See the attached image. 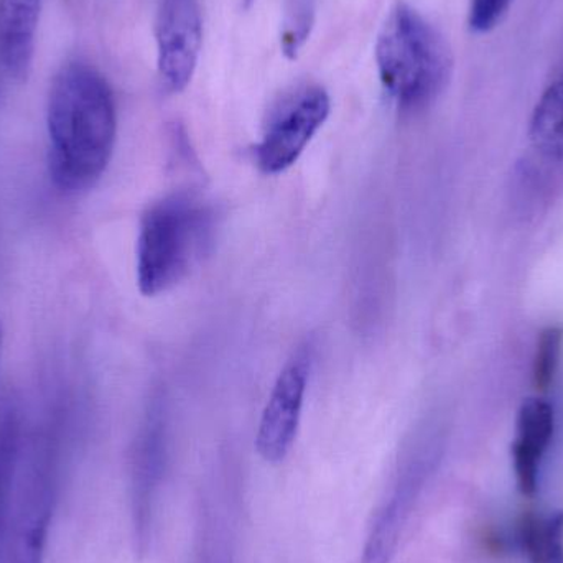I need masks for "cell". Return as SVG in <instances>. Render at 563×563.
<instances>
[{
    "label": "cell",
    "mask_w": 563,
    "mask_h": 563,
    "mask_svg": "<svg viewBox=\"0 0 563 563\" xmlns=\"http://www.w3.org/2000/svg\"><path fill=\"white\" fill-rule=\"evenodd\" d=\"M529 134L539 154L552 161L563 158V81L545 89L539 99Z\"/></svg>",
    "instance_id": "11"
},
{
    "label": "cell",
    "mask_w": 563,
    "mask_h": 563,
    "mask_svg": "<svg viewBox=\"0 0 563 563\" xmlns=\"http://www.w3.org/2000/svg\"><path fill=\"white\" fill-rule=\"evenodd\" d=\"M253 2H254V0H244V3H246V7H250L251 3H253Z\"/></svg>",
    "instance_id": "17"
},
{
    "label": "cell",
    "mask_w": 563,
    "mask_h": 563,
    "mask_svg": "<svg viewBox=\"0 0 563 563\" xmlns=\"http://www.w3.org/2000/svg\"><path fill=\"white\" fill-rule=\"evenodd\" d=\"M331 99L318 85L298 86L273 109L256 147V162L267 175L290 168L327 122Z\"/></svg>",
    "instance_id": "5"
},
{
    "label": "cell",
    "mask_w": 563,
    "mask_h": 563,
    "mask_svg": "<svg viewBox=\"0 0 563 563\" xmlns=\"http://www.w3.org/2000/svg\"><path fill=\"white\" fill-rule=\"evenodd\" d=\"M56 456L36 446L19 479L7 563H43L56 499Z\"/></svg>",
    "instance_id": "4"
},
{
    "label": "cell",
    "mask_w": 563,
    "mask_h": 563,
    "mask_svg": "<svg viewBox=\"0 0 563 563\" xmlns=\"http://www.w3.org/2000/svg\"><path fill=\"white\" fill-rule=\"evenodd\" d=\"M519 545L531 563H563V511L528 516L519 526Z\"/></svg>",
    "instance_id": "12"
},
{
    "label": "cell",
    "mask_w": 563,
    "mask_h": 563,
    "mask_svg": "<svg viewBox=\"0 0 563 563\" xmlns=\"http://www.w3.org/2000/svg\"><path fill=\"white\" fill-rule=\"evenodd\" d=\"M515 0H472L470 26L478 33L492 32L501 23Z\"/></svg>",
    "instance_id": "15"
},
{
    "label": "cell",
    "mask_w": 563,
    "mask_h": 563,
    "mask_svg": "<svg viewBox=\"0 0 563 563\" xmlns=\"http://www.w3.org/2000/svg\"><path fill=\"white\" fill-rule=\"evenodd\" d=\"M213 231V213L194 195H168L152 205L137 238L142 294L154 297L180 284L210 250Z\"/></svg>",
    "instance_id": "3"
},
{
    "label": "cell",
    "mask_w": 563,
    "mask_h": 563,
    "mask_svg": "<svg viewBox=\"0 0 563 563\" xmlns=\"http://www.w3.org/2000/svg\"><path fill=\"white\" fill-rule=\"evenodd\" d=\"M53 184L78 194L98 184L114 152L118 114L104 76L88 63H66L53 78L46 108Z\"/></svg>",
    "instance_id": "1"
},
{
    "label": "cell",
    "mask_w": 563,
    "mask_h": 563,
    "mask_svg": "<svg viewBox=\"0 0 563 563\" xmlns=\"http://www.w3.org/2000/svg\"><path fill=\"white\" fill-rule=\"evenodd\" d=\"M155 40L162 85L170 92L184 91L194 79L203 45L198 0H162Z\"/></svg>",
    "instance_id": "8"
},
{
    "label": "cell",
    "mask_w": 563,
    "mask_h": 563,
    "mask_svg": "<svg viewBox=\"0 0 563 563\" xmlns=\"http://www.w3.org/2000/svg\"><path fill=\"white\" fill-rule=\"evenodd\" d=\"M167 427L161 410H152L141 427L131 459V515L135 551L147 554L155 511L167 470Z\"/></svg>",
    "instance_id": "7"
},
{
    "label": "cell",
    "mask_w": 563,
    "mask_h": 563,
    "mask_svg": "<svg viewBox=\"0 0 563 563\" xmlns=\"http://www.w3.org/2000/svg\"><path fill=\"white\" fill-rule=\"evenodd\" d=\"M562 336L561 328L551 327L542 331L541 338H539L538 353H536L534 360V383L539 390H548L554 383Z\"/></svg>",
    "instance_id": "14"
},
{
    "label": "cell",
    "mask_w": 563,
    "mask_h": 563,
    "mask_svg": "<svg viewBox=\"0 0 563 563\" xmlns=\"http://www.w3.org/2000/svg\"><path fill=\"white\" fill-rule=\"evenodd\" d=\"M20 430L15 416L9 413L0 423V534L9 515L10 495L19 463Z\"/></svg>",
    "instance_id": "13"
},
{
    "label": "cell",
    "mask_w": 563,
    "mask_h": 563,
    "mask_svg": "<svg viewBox=\"0 0 563 563\" xmlns=\"http://www.w3.org/2000/svg\"><path fill=\"white\" fill-rule=\"evenodd\" d=\"M374 55L383 88L407 112L435 101L453 71L452 49L445 36L404 2L387 15Z\"/></svg>",
    "instance_id": "2"
},
{
    "label": "cell",
    "mask_w": 563,
    "mask_h": 563,
    "mask_svg": "<svg viewBox=\"0 0 563 563\" xmlns=\"http://www.w3.org/2000/svg\"><path fill=\"white\" fill-rule=\"evenodd\" d=\"M42 0H0V65L13 81L32 71Z\"/></svg>",
    "instance_id": "10"
},
{
    "label": "cell",
    "mask_w": 563,
    "mask_h": 563,
    "mask_svg": "<svg viewBox=\"0 0 563 563\" xmlns=\"http://www.w3.org/2000/svg\"><path fill=\"white\" fill-rule=\"evenodd\" d=\"M310 371L311 347L303 344L288 357L264 407L256 433V450L264 462L280 463L290 453L300 427Z\"/></svg>",
    "instance_id": "6"
},
{
    "label": "cell",
    "mask_w": 563,
    "mask_h": 563,
    "mask_svg": "<svg viewBox=\"0 0 563 563\" xmlns=\"http://www.w3.org/2000/svg\"><path fill=\"white\" fill-rule=\"evenodd\" d=\"M555 430L554 409L542 399H528L518 413V435L512 443V463L519 492H538L539 470Z\"/></svg>",
    "instance_id": "9"
},
{
    "label": "cell",
    "mask_w": 563,
    "mask_h": 563,
    "mask_svg": "<svg viewBox=\"0 0 563 563\" xmlns=\"http://www.w3.org/2000/svg\"><path fill=\"white\" fill-rule=\"evenodd\" d=\"M2 346H3V328H2V323H0V356H2Z\"/></svg>",
    "instance_id": "16"
}]
</instances>
